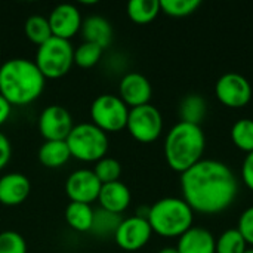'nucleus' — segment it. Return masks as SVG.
I'll use <instances>...</instances> for the list:
<instances>
[{"label": "nucleus", "instance_id": "obj_1", "mask_svg": "<svg viewBox=\"0 0 253 253\" xmlns=\"http://www.w3.org/2000/svg\"><path fill=\"white\" fill-rule=\"evenodd\" d=\"M182 199L203 215H216L227 211L236 200L239 182L233 170L219 160H200L181 173Z\"/></svg>", "mask_w": 253, "mask_h": 253}, {"label": "nucleus", "instance_id": "obj_2", "mask_svg": "<svg viewBox=\"0 0 253 253\" xmlns=\"http://www.w3.org/2000/svg\"><path fill=\"white\" fill-rule=\"evenodd\" d=\"M46 79L34 64L25 58H13L0 67V95L13 105H27L40 98Z\"/></svg>", "mask_w": 253, "mask_h": 253}, {"label": "nucleus", "instance_id": "obj_3", "mask_svg": "<svg viewBox=\"0 0 253 253\" xmlns=\"http://www.w3.org/2000/svg\"><path fill=\"white\" fill-rule=\"evenodd\" d=\"M206 136L200 126L179 122L166 135L165 159L169 168L184 173L203 160Z\"/></svg>", "mask_w": 253, "mask_h": 253}, {"label": "nucleus", "instance_id": "obj_4", "mask_svg": "<svg viewBox=\"0 0 253 253\" xmlns=\"http://www.w3.org/2000/svg\"><path fill=\"white\" fill-rule=\"evenodd\" d=\"M147 221L153 233L168 239H179L193 227L194 211L184 199L165 197L157 200L148 209Z\"/></svg>", "mask_w": 253, "mask_h": 253}, {"label": "nucleus", "instance_id": "obj_5", "mask_svg": "<svg viewBox=\"0 0 253 253\" xmlns=\"http://www.w3.org/2000/svg\"><path fill=\"white\" fill-rule=\"evenodd\" d=\"M65 142L71 157L86 163H96L104 159L110 145L108 135L92 123L74 125Z\"/></svg>", "mask_w": 253, "mask_h": 253}, {"label": "nucleus", "instance_id": "obj_6", "mask_svg": "<svg viewBox=\"0 0 253 253\" xmlns=\"http://www.w3.org/2000/svg\"><path fill=\"white\" fill-rule=\"evenodd\" d=\"M34 64L44 79H61L67 76L74 65V47L70 40L50 37L37 47Z\"/></svg>", "mask_w": 253, "mask_h": 253}, {"label": "nucleus", "instance_id": "obj_7", "mask_svg": "<svg viewBox=\"0 0 253 253\" xmlns=\"http://www.w3.org/2000/svg\"><path fill=\"white\" fill-rule=\"evenodd\" d=\"M129 110L130 108L117 95H99L90 104V123L107 135L120 132L126 129Z\"/></svg>", "mask_w": 253, "mask_h": 253}, {"label": "nucleus", "instance_id": "obj_8", "mask_svg": "<svg viewBox=\"0 0 253 253\" xmlns=\"http://www.w3.org/2000/svg\"><path fill=\"white\" fill-rule=\"evenodd\" d=\"M127 132L133 139L142 144L154 142L163 130V117L157 107L145 104L129 110Z\"/></svg>", "mask_w": 253, "mask_h": 253}, {"label": "nucleus", "instance_id": "obj_9", "mask_svg": "<svg viewBox=\"0 0 253 253\" xmlns=\"http://www.w3.org/2000/svg\"><path fill=\"white\" fill-rule=\"evenodd\" d=\"M251 82L239 73L222 74L215 84V95L221 104L230 108H243L252 99Z\"/></svg>", "mask_w": 253, "mask_h": 253}, {"label": "nucleus", "instance_id": "obj_10", "mask_svg": "<svg viewBox=\"0 0 253 253\" xmlns=\"http://www.w3.org/2000/svg\"><path fill=\"white\" fill-rule=\"evenodd\" d=\"M73 127V116L62 105H49L40 113L39 130L44 141H65Z\"/></svg>", "mask_w": 253, "mask_h": 253}, {"label": "nucleus", "instance_id": "obj_11", "mask_svg": "<svg viewBox=\"0 0 253 253\" xmlns=\"http://www.w3.org/2000/svg\"><path fill=\"white\" fill-rule=\"evenodd\" d=\"M153 230L144 216H130L122 221L119 225L114 240L120 249L126 252H136L142 249L151 239Z\"/></svg>", "mask_w": 253, "mask_h": 253}, {"label": "nucleus", "instance_id": "obj_12", "mask_svg": "<svg viewBox=\"0 0 253 253\" xmlns=\"http://www.w3.org/2000/svg\"><path fill=\"white\" fill-rule=\"evenodd\" d=\"M102 184L90 169H79L65 181V194L71 202L92 205L98 200Z\"/></svg>", "mask_w": 253, "mask_h": 253}, {"label": "nucleus", "instance_id": "obj_13", "mask_svg": "<svg viewBox=\"0 0 253 253\" xmlns=\"http://www.w3.org/2000/svg\"><path fill=\"white\" fill-rule=\"evenodd\" d=\"M53 37L70 40L82 30V13L76 4L61 3L55 6L47 18Z\"/></svg>", "mask_w": 253, "mask_h": 253}, {"label": "nucleus", "instance_id": "obj_14", "mask_svg": "<svg viewBox=\"0 0 253 253\" xmlns=\"http://www.w3.org/2000/svg\"><path fill=\"white\" fill-rule=\"evenodd\" d=\"M151 95V83L141 73H127L122 77L119 83V98L129 108L150 104Z\"/></svg>", "mask_w": 253, "mask_h": 253}, {"label": "nucleus", "instance_id": "obj_15", "mask_svg": "<svg viewBox=\"0 0 253 253\" xmlns=\"http://www.w3.org/2000/svg\"><path fill=\"white\" fill-rule=\"evenodd\" d=\"M30 179L19 173L12 172L0 178V203L4 206H19L30 196Z\"/></svg>", "mask_w": 253, "mask_h": 253}, {"label": "nucleus", "instance_id": "obj_16", "mask_svg": "<svg viewBox=\"0 0 253 253\" xmlns=\"http://www.w3.org/2000/svg\"><path fill=\"white\" fill-rule=\"evenodd\" d=\"M130 200H132L130 190L122 181L102 184L98 196L99 208L117 215H122L129 208Z\"/></svg>", "mask_w": 253, "mask_h": 253}, {"label": "nucleus", "instance_id": "obj_17", "mask_svg": "<svg viewBox=\"0 0 253 253\" xmlns=\"http://www.w3.org/2000/svg\"><path fill=\"white\" fill-rule=\"evenodd\" d=\"M216 239L202 227H191L179 239L176 249L179 253H215Z\"/></svg>", "mask_w": 253, "mask_h": 253}, {"label": "nucleus", "instance_id": "obj_18", "mask_svg": "<svg viewBox=\"0 0 253 253\" xmlns=\"http://www.w3.org/2000/svg\"><path fill=\"white\" fill-rule=\"evenodd\" d=\"M84 42L98 44L102 49H107L113 40V27L110 21L101 15H90L87 16L80 30Z\"/></svg>", "mask_w": 253, "mask_h": 253}, {"label": "nucleus", "instance_id": "obj_19", "mask_svg": "<svg viewBox=\"0 0 253 253\" xmlns=\"http://www.w3.org/2000/svg\"><path fill=\"white\" fill-rule=\"evenodd\" d=\"M70 159L71 153L65 141H44L39 150V162L47 169L62 168Z\"/></svg>", "mask_w": 253, "mask_h": 253}, {"label": "nucleus", "instance_id": "obj_20", "mask_svg": "<svg viewBox=\"0 0 253 253\" xmlns=\"http://www.w3.org/2000/svg\"><path fill=\"white\" fill-rule=\"evenodd\" d=\"M178 114H179L181 122L200 126V123L208 114L206 99L199 93H188L179 102Z\"/></svg>", "mask_w": 253, "mask_h": 253}, {"label": "nucleus", "instance_id": "obj_21", "mask_svg": "<svg viewBox=\"0 0 253 253\" xmlns=\"http://www.w3.org/2000/svg\"><path fill=\"white\" fill-rule=\"evenodd\" d=\"M93 209L86 203L70 202L65 208V221L70 228L79 233H89L93 221Z\"/></svg>", "mask_w": 253, "mask_h": 253}, {"label": "nucleus", "instance_id": "obj_22", "mask_svg": "<svg viewBox=\"0 0 253 253\" xmlns=\"http://www.w3.org/2000/svg\"><path fill=\"white\" fill-rule=\"evenodd\" d=\"M123 218L117 213L108 212L102 208L95 209L93 212V221H92V227L90 231L95 237L98 239H108L116 236V231L119 228V225L122 224Z\"/></svg>", "mask_w": 253, "mask_h": 253}, {"label": "nucleus", "instance_id": "obj_23", "mask_svg": "<svg viewBox=\"0 0 253 253\" xmlns=\"http://www.w3.org/2000/svg\"><path fill=\"white\" fill-rule=\"evenodd\" d=\"M127 16L138 25L150 24L157 18L160 10V0H132L127 3Z\"/></svg>", "mask_w": 253, "mask_h": 253}, {"label": "nucleus", "instance_id": "obj_24", "mask_svg": "<svg viewBox=\"0 0 253 253\" xmlns=\"http://www.w3.org/2000/svg\"><path fill=\"white\" fill-rule=\"evenodd\" d=\"M24 31L27 39L37 46H42L50 37H53L47 18L42 15H31L24 24Z\"/></svg>", "mask_w": 253, "mask_h": 253}, {"label": "nucleus", "instance_id": "obj_25", "mask_svg": "<svg viewBox=\"0 0 253 253\" xmlns=\"http://www.w3.org/2000/svg\"><path fill=\"white\" fill-rule=\"evenodd\" d=\"M231 139L234 145L245 151H253V120L252 119H240L231 127Z\"/></svg>", "mask_w": 253, "mask_h": 253}, {"label": "nucleus", "instance_id": "obj_26", "mask_svg": "<svg viewBox=\"0 0 253 253\" xmlns=\"http://www.w3.org/2000/svg\"><path fill=\"white\" fill-rule=\"evenodd\" d=\"M246 251L248 243L237 228H230L216 239L215 253H245Z\"/></svg>", "mask_w": 253, "mask_h": 253}, {"label": "nucleus", "instance_id": "obj_27", "mask_svg": "<svg viewBox=\"0 0 253 253\" xmlns=\"http://www.w3.org/2000/svg\"><path fill=\"white\" fill-rule=\"evenodd\" d=\"M104 49L98 44L83 42L74 49V65L80 68H92L95 67L102 58Z\"/></svg>", "mask_w": 253, "mask_h": 253}, {"label": "nucleus", "instance_id": "obj_28", "mask_svg": "<svg viewBox=\"0 0 253 253\" xmlns=\"http://www.w3.org/2000/svg\"><path fill=\"white\" fill-rule=\"evenodd\" d=\"M92 170L101 184H110V182L120 181L119 178L122 175V165L119 160L105 156L104 159H101L95 163V168Z\"/></svg>", "mask_w": 253, "mask_h": 253}, {"label": "nucleus", "instance_id": "obj_29", "mask_svg": "<svg viewBox=\"0 0 253 253\" xmlns=\"http://www.w3.org/2000/svg\"><path fill=\"white\" fill-rule=\"evenodd\" d=\"M200 4V0H160V10L173 18H184L193 15Z\"/></svg>", "mask_w": 253, "mask_h": 253}, {"label": "nucleus", "instance_id": "obj_30", "mask_svg": "<svg viewBox=\"0 0 253 253\" xmlns=\"http://www.w3.org/2000/svg\"><path fill=\"white\" fill-rule=\"evenodd\" d=\"M0 253H27V243L16 231L0 233Z\"/></svg>", "mask_w": 253, "mask_h": 253}, {"label": "nucleus", "instance_id": "obj_31", "mask_svg": "<svg viewBox=\"0 0 253 253\" xmlns=\"http://www.w3.org/2000/svg\"><path fill=\"white\" fill-rule=\"evenodd\" d=\"M237 230L246 240L248 246H253V206L242 213Z\"/></svg>", "mask_w": 253, "mask_h": 253}, {"label": "nucleus", "instance_id": "obj_32", "mask_svg": "<svg viewBox=\"0 0 253 253\" xmlns=\"http://www.w3.org/2000/svg\"><path fill=\"white\" fill-rule=\"evenodd\" d=\"M12 157V145L7 139V136L0 132V170L4 169Z\"/></svg>", "mask_w": 253, "mask_h": 253}, {"label": "nucleus", "instance_id": "obj_33", "mask_svg": "<svg viewBox=\"0 0 253 253\" xmlns=\"http://www.w3.org/2000/svg\"><path fill=\"white\" fill-rule=\"evenodd\" d=\"M242 176L246 184V187L253 191V151L246 154L243 160V168H242Z\"/></svg>", "mask_w": 253, "mask_h": 253}, {"label": "nucleus", "instance_id": "obj_34", "mask_svg": "<svg viewBox=\"0 0 253 253\" xmlns=\"http://www.w3.org/2000/svg\"><path fill=\"white\" fill-rule=\"evenodd\" d=\"M12 114V105L0 95V127L9 120Z\"/></svg>", "mask_w": 253, "mask_h": 253}, {"label": "nucleus", "instance_id": "obj_35", "mask_svg": "<svg viewBox=\"0 0 253 253\" xmlns=\"http://www.w3.org/2000/svg\"><path fill=\"white\" fill-rule=\"evenodd\" d=\"M157 253H179L178 252V249L176 248H172V246H166V248H163V249H160Z\"/></svg>", "mask_w": 253, "mask_h": 253}, {"label": "nucleus", "instance_id": "obj_36", "mask_svg": "<svg viewBox=\"0 0 253 253\" xmlns=\"http://www.w3.org/2000/svg\"><path fill=\"white\" fill-rule=\"evenodd\" d=\"M245 253H253V248H252V249H248V251H246Z\"/></svg>", "mask_w": 253, "mask_h": 253}, {"label": "nucleus", "instance_id": "obj_37", "mask_svg": "<svg viewBox=\"0 0 253 253\" xmlns=\"http://www.w3.org/2000/svg\"><path fill=\"white\" fill-rule=\"evenodd\" d=\"M0 52H1V44H0Z\"/></svg>", "mask_w": 253, "mask_h": 253}]
</instances>
